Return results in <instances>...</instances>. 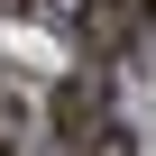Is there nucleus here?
Wrapping results in <instances>:
<instances>
[{
    "mask_svg": "<svg viewBox=\"0 0 156 156\" xmlns=\"http://www.w3.org/2000/svg\"><path fill=\"white\" fill-rule=\"evenodd\" d=\"M46 119H55V138H83L92 119H110V83L101 73H64L55 101H46Z\"/></svg>",
    "mask_w": 156,
    "mask_h": 156,
    "instance_id": "nucleus-1",
    "label": "nucleus"
},
{
    "mask_svg": "<svg viewBox=\"0 0 156 156\" xmlns=\"http://www.w3.org/2000/svg\"><path fill=\"white\" fill-rule=\"evenodd\" d=\"M19 138H28V92L0 73V156H19Z\"/></svg>",
    "mask_w": 156,
    "mask_h": 156,
    "instance_id": "nucleus-2",
    "label": "nucleus"
}]
</instances>
